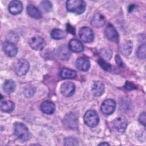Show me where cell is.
<instances>
[{
	"label": "cell",
	"instance_id": "1",
	"mask_svg": "<svg viewBox=\"0 0 146 146\" xmlns=\"http://www.w3.org/2000/svg\"><path fill=\"white\" fill-rule=\"evenodd\" d=\"M86 3L82 0H69L66 2L67 10L76 14H82L86 9Z\"/></svg>",
	"mask_w": 146,
	"mask_h": 146
},
{
	"label": "cell",
	"instance_id": "2",
	"mask_svg": "<svg viewBox=\"0 0 146 146\" xmlns=\"http://www.w3.org/2000/svg\"><path fill=\"white\" fill-rule=\"evenodd\" d=\"M14 131L15 136L20 140L25 141L29 139L30 133L29 129L23 123L20 122L15 123L14 125Z\"/></svg>",
	"mask_w": 146,
	"mask_h": 146
},
{
	"label": "cell",
	"instance_id": "3",
	"mask_svg": "<svg viewBox=\"0 0 146 146\" xmlns=\"http://www.w3.org/2000/svg\"><path fill=\"white\" fill-rule=\"evenodd\" d=\"M85 123L90 127H94L98 125L99 121V117L97 112L94 110L87 111L84 115Z\"/></svg>",
	"mask_w": 146,
	"mask_h": 146
},
{
	"label": "cell",
	"instance_id": "4",
	"mask_svg": "<svg viewBox=\"0 0 146 146\" xmlns=\"http://www.w3.org/2000/svg\"><path fill=\"white\" fill-rule=\"evenodd\" d=\"M30 64L26 59H21L19 60L15 64L14 70L17 75L22 76L25 75L29 70Z\"/></svg>",
	"mask_w": 146,
	"mask_h": 146
},
{
	"label": "cell",
	"instance_id": "5",
	"mask_svg": "<svg viewBox=\"0 0 146 146\" xmlns=\"http://www.w3.org/2000/svg\"><path fill=\"white\" fill-rule=\"evenodd\" d=\"M79 35L82 41L87 43L92 42L94 38L92 30L88 27H82L79 30Z\"/></svg>",
	"mask_w": 146,
	"mask_h": 146
},
{
	"label": "cell",
	"instance_id": "6",
	"mask_svg": "<svg viewBox=\"0 0 146 146\" xmlns=\"http://www.w3.org/2000/svg\"><path fill=\"white\" fill-rule=\"evenodd\" d=\"M116 102L111 99L104 100L101 105V111L105 115H111L115 110Z\"/></svg>",
	"mask_w": 146,
	"mask_h": 146
},
{
	"label": "cell",
	"instance_id": "7",
	"mask_svg": "<svg viewBox=\"0 0 146 146\" xmlns=\"http://www.w3.org/2000/svg\"><path fill=\"white\" fill-rule=\"evenodd\" d=\"M104 35L106 38L111 41L116 42L119 39L118 33L115 28L110 23H108L104 29Z\"/></svg>",
	"mask_w": 146,
	"mask_h": 146
},
{
	"label": "cell",
	"instance_id": "8",
	"mask_svg": "<svg viewBox=\"0 0 146 146\" xmlns=\"http://www.w3.org/2000/svg\"><path fill=\"white\" fill-rule=\"evenodd\" d=\"M29 44L31 47L35 50H41L44 47L46 43L44 40L41 36L35 35L32 36L30 39Z\"/></svg>",
	"mask_w": 146,
	"mask_h": 146
},
{
	"label": "cell",
	"instance_id": "9",
	"mask_svg": "<svg viewBox=\"0 0 146 146\" xmlns=\"http://www.w3.org/2000/svg\"><path fill=\"white\" fill-rule=\"evenodd\" d=\"M75 91V84L71 82H66L62 83L60 87V92L64 96H72Z\"/></svg>",
	"mask_w": 146,
	"mask_h": 146
},
{
	"label": "cell",
	"instance_id": "10",
	"mask_svg": "<svg viewBox=\"0 0 146 146\" xmlns=\"http://www.w3.org/2000/svg\"><path fill=\"white\" fill-rule=\"evenodd\" d=\"M64 124L70 129H76L78 127V118L73 113L67 114L64 118Z\"/></svg>",
	"mask_w": 146,
	"mask_h": 146
},
{
	"label": "cell",
	"instance_id": "11",
	"mask_svg": "<svg viewBox=\"0 0 146 146\" xmlns=\"http://www.w3.org/2000/svg\"><path fill=\"white\" fill-rule=\"evenodd\" d=\"M3 50L5 53L10 57L15 56L17 54V48L15 45L11 42L6 41L3 44Z\"/></svg>",
	"mask_w": 146,
	"mask_h": 146
},
{
	"label": "cell",
	"instance_id": "12",
	"mask_svg": "<svg viewBox=\"0 0 146 146\" xmlns=\"http://www.w3.org/2000/svg\"><path fill=\"white\" fill-rule=\"evenodd\" d=\"M127 126V121L123 116L117 117L113 121L114 128L119 132H123Z\"/></svg>",
	"mask_w": 146,
	"mask_h": 146
},
{
	"label": "cell",
	"instance_id": "13",
	"mask_svg": "<svg viewBox=\"0 0 146 146\" xmlns=\"http://www.w3.org/2000/svg\"><path fill=\"white\" fill-rule=\"evenodd\" d=\"M57 56L62 60H67L69 59L71 52L68 47L66 45L60 46L57 50Z\"/></svg>",
	"mask_w": 146,
	"mask_h": 146
},
{
	"label": "cell",
	"instance_id": "14",
	"mask_svg": "<svg viewBox=\"0 0 146 146\" xmlns=\"http://www.w3.org/2000/svg\"><path fill=\"white\" fill-rule=\"evenodd\" d=\"M8 9L9 12L11 14L13 15H17L19 14L22 11L23 5L21 1H12L10 2Z\"/></svg>",
	"mask_w": 146,
	"mask_h": 146
},
{
	"label": "cell",
	"instance_id": "15",
	"mask_svg": "<svg viewBox=\"0 0 146 146\" xmlns=\"http://www.w3.org/2000/svg\"><path fill=\"white\" fill-rule=\"evenodd\" d=\"M104 85L100 81L95 82L91 86V92L96 96L102 95L104 92Z\"/></svg>",
	"mask_w": 146,
	"mask_h": 146
},
{
	"label": "cell",
	"instance_id": "16",
	"mask_svg": "<svg viewBox=\"0 0 146 146\" xmlns=\"http://www.w3.org/2000/svg\"><path fill=\"white\" fill-rule=\"evenodd\" d=\"M106 19L103 15L100 14H95L91 18V24L95 27H101L105 25Z\"/></svg>",
	"mask_w": 146,
	"mask_h": 146
},
{
	"label": "cell",
	"instance_id": "17",
	"mask_svg": "<svg viewBox=\"0 0 146 146\" xmlns=\"http://www.w3.org/2000/svg\"><path fill=\"white\" fill-rule=\"evenodd\" d=\"M76 68L83 71H87L90 67V63L88 60L83 57H80L77 59L75 62Z\"/></svg>",
	"mask_w": 146,
	"mask_h": 146
},
{
	"label": "cell",
	"instance_id": "18",
	"mask_svg": "<svg viewBox=\"0 0 146 146\" xmlns=\"http://www.w3.org/2000/svg\"><path fill=\"white\" fill-rule=\"evenodd\" d=\"M40 109L44 113L52 114L55 112V106L53 102L47 100L41 104Z\"/></svg>",
	"mask_w": 146,
	"mask_h": 146
},
{
	"label": "cell",
	"instance_id": "19",
	"mask_svg": "<svg viewBox=\"0 0 146 146\" xmlns=\"http://www.w3.org/2000/svg\"><path fill=\"white\" fill-rule=\"evenodd\" d=\"M27 11L28 14L35 19H39L42 18V14L40 10L36 8L34 5L29 4L27 7Z\"/></svg>",
	"mask_w": 146,
	"mask_h": 146
},
{
	"label": "cell",
	"instance_id": "20",
	"mask_svg": "<svg viewBox=\"0 0 146 146\" xmlns=\"http://www.w3.org/2000/svg\"><path fill=\"white\" fill-rule=\"evenodd\" d=\"M68 47L70 50H72L75 52H80L84 49L82 43L75 39H72L70 41Z\"/></svg>",
	"mask_w": 146,
	"mask_h": 146
},
{
	"label": "cell",
	"instance_id": "21",
	"mask_svg": "<svg viewBox=\"0 0 146 146\" xmlns=\"http://www.w3.org/2000/svg\"><path fill=\"white\" fill-rule=\"evenodd\" d=\"M0 107L2 111L5 112H11L14 110L15 105L14 103L10 100H1Z\"/></svg>",
	"mask_w": 146,
	"mask_h": 146
},
{
	"label": "cell",
	"instance_id": "22",
	"mask_svg": "<svg viewBox=\"0 0 146 146\" xmlns=\"http://www.w3.org/2000/svg\"><path fill=\"white\" fill-rule=\"evenodd\" d=\"M132 50V43L130 40H125L120 46V51L124 56H128Z\"/></svg>",
	"mask_w": 146,
	"mask_h": 146
},
{
	"label": "cell",
	"instance_id": "23",
	"mask_svg": "<svg viewBox=\"0 0 146 146\" xmlns=\"http://www.w3.org/2000/svg\"><path fill=\"white\" fill-rule=\"evenodd\" d=\"M59 76L63 79H72L76 76V72L74 70L64 68L61 70Z\"/></svg>",
	"mask_w": 146,
	"mask_h": 146
},
{
	"label": "cell",
	"instance_id": "24",
	"mask_svg": "<svg viewBox=\"0 0 146 146\" xmlns=\"http://www.w3.org/2000/svg\"><path fill=\"white\" fill-rule=\"evenodd\" d=\"M16 88V84L14 81L12 80H7L3 85V90L6 94H11L14 92Z\"/></svg>",
	"mask_w": 146,
	"mask_h": 146
},
{
	"label": "cell",
	"instance_id": "25",
	"mask_svg": "<svg viewBox=\"0 0 146 146\" xmlns=\"http://www.w3.org/2000/svg\"><path fill=\"white\" fill-rule=\"evenodd\" d=\"M67 35V32L59 29H54L51 32V36L54 39H61Z\"/></svg>",
	"mask_w": 146,
	"mask_h": 146
},
{
	"label": "cell",
	"instance_id": "26",
	"mask_svg": "<svg viewBox=\"0 0 146 146\" xmlns=\"http://www.w3.org/2000/svg\"><path fill=\"white\" fill-rule=\"evenodd\" d=\"M100 55L104 60H110L112 56V51L108 47H104L100 50Z\"/></svg>",
	"mask_w": 146,
	"mask_h": 146
},
{
	"label": "cell",
	"instance_id": "27",
	"mask_svg": "<svg viewBox=\"0 0 146 146\" xmlns=\"http://www.w3.org/2000/svg\"><path fill=\"white\" fill-rule=\"evenodd\" d=\"M145 45H141L136 51V55L138 58L140 59H144L145 58Z\"/></svg>",
	"mask_w": 146,
	"mask_h": 146
},
{
	"label": "cell",
	"instance_id": "28",
	"mask_svg": "<svg viewBox=\"0 0 146 146\" xmlns=\"http://www.w3.org/2000/svg\"><path fill=\"white\" fill-rule=\"evenodd\" d=\"M36 89L33 86H29L27 87L24 90V95L27 98L32 97L35 93Z\"/></svg>",
	"mask_w": 146,
	"mask_h": 146
},
{
	"label": "cell",
	"instance_id": "29",
	"mask_svg": "<svg viewBox=\"0 0 146 146\" xmlns=\"http://www.w3.org/2000/svg\"><path fill=\"white\" fill-rule=\"evenodd\" d=\"M64 144L65 145H76L78 144V141L74 137H67L64 140Z\"/></svg>",
	"mask_w": 146,
	"mask_h": 146
},
{
	"label": "cell",
	"instance_id": "30",
	"mask_svg": "<svg viewBox=\"0 0 146 146\" xmlns=\"http://www.w3.org/2000/svg\"><path fill=\"white\" fill-rule=\"evenodd\" d=\"M40 7L44 11H49L52 9V3L48 1H42L40 3Z\"/></svg>",
	"mask_w": 146,
	"mask_h": 146
},
{
	"label": "cell",
	"instance_id": "31",
	"mask_svg": "<svg viewBox=\"0 0 146 146\" xmlns=\"http://www.w3.org/2000/svg\"><path fill=\"white\" fill-rule=\"evenodd\" d=\"M98 63L102 67L103 69L106 70V71H111V66L108 64V63H107L104 59H99L98 60Z\"/></svg>",
	"mask_w": 146,
	"mask_h": 146
},
{
	"label": "cell",
	"instance_id": "32",
	"mask_svg": "<svg viewBox=\"0 0 146 146\" xmlns=\"http://www.w3.org/2000/svg\"><path fill=\"white\" fill-rule=\"evenodd\" d=\"M125 88L127 89V90H133V89H136L137 88L136 86L133 84V83L132 82H127V83H125Z\"/></svg>",
	"mask_w": 146,
	"mask_h": 146
},
{
	"label": "cell",
	"instance_id": "33",
	"mask_svg": "<svg viewBox=\"0 0 146 146\" xmlns=\"http://www.w3.org/2000/svg\"><path fill=\"white\" fill-rule=\"evenodd\" d=\"M145 119H146V117H145V112H143L141 113L140 116H139V121L143 124L144 125H145Z\"/></svg>",
	"mask_w": 146,
	"mask_h": 146
},
{
	"label": "cell",
	"instance_id": "34",
	"mask_svg": "<svg viewBox=\"0 0 146 146\" xmlns=\"http://www.w3.org/2000/svg\"><path fill=\"white\" fill-rule=\"evenodd\" d=\"M115 59H116V63L121 66V67H123L124 66V62H123V60H121L120 56L119 55H116V57H115Z\"/></svg>",
	"mask_w": 146,
	"mask_h": 146
},
{
	"label": "cell",
	"instance_id": "35",
	"mask_svg": "<svg viewBox=\"0 0 146 146\" xmlns=\"http://www.w3.org/2000/svg\"><path fill=\"white\" fill-rule=\"evenodd\" d=\"M99 145H109L110 144L108 143H100Z\"/></svg>",
	"mask_w": 146,
	"mask_h": 146
}]
</instances>
